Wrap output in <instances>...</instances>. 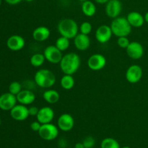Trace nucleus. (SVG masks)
<instances>
[{
	"label": "nucleus",
	"mask_w": 148,
	"mask_h": 148,
	"mask_svg": "<svg viewBox=\"0 0 148 148\" xmlns=\"http://www.w3.org/2000/svg\"><path fill=\"white\" fill-rule=\"evenodd\" d=\"M81 59L79 55L74 52L64 55L59 63L60 69L64 75H73L79 69Z\"/></svg>",
	"instance_id": "obj_1"
},
{
	"label": "nucleus",
	"mask_w": 148,
	"mask_h": 148,
	"mask_svg": "<svg viewBox=\"0 0 148 148\" xmlns=\"http://www.w3.org/2000/svg\"><path fill=\"white\" fill-rule=\"evenodd\" d=\"M34 82L40 88H51L56 83V76L49 69H40L35 74Z\"/></svg>",
	"instance_id": "obj_2"
},
{
	"label": "nucleus",
	"mask_w": 148,
	"mask_h": 148,
	"mask_svg": "<svg viewBox=\"0 0 148 148\" xmlns=\"http://www.w3.org/2000/svg\"><path fill=\"white\" fill-rule=\"evenodd\" d=\"M57 29L61 36L69 39L75 38L79 31V27L77 22L69 18L60 20L58 24Z\"/></svg>",
	"instance_id": "obj_3"
},
{
	"label": "nucleus",
	"mask_w": 148,
	"mask_h": 148,
	"mask_svg": "<svg viewBox=\"0 0 148 148\" xmlns=\"http://www.w3.org/2000/svg\"><path fill=\"white\" fill-rule=\"evenodd\" d=\"M132 26L127 20V17H118L114 19L111 25L113 35L116 37L128 36L132 32Z\"/></svg>",
	"instance_id": "obj_4"
},
{
	"label": "nucleus",
	"mask_w": 148,
	"mask_h": 148,
	"mask_svg": "<svg viewBox=\"0 0 148 148\" xmlns=\"http://www.w3.org/2000/svg\"><path fill=\"white\" fill-rule=\"evenodd\" d=\"M38 133L42 140L46 141H52L56 139L59 135V128L57 126L51 123L41 124V127Z\"/></svg>",
	"instance_id": "obj_5"
},
{
	"label": "nucleus",
	"mask_w": 148,
	"mask_h": 148,
	"mask_svg": "<svg viewBox=\"0 0 148 148\" xmlns=\"http://www.w3.org/2000/svg\"><path fill=\"white\" fill-rule=\"evenodd\" d=\"M43 55H44L46 61H48L49 63L53 64L60 63L61 60L63 57L62 51H61L55 45L47 46L44 49Z\"/></svg>",
	"instance_id": "obj_6"
},
{
	"label": "nucleus",
	"mask_w": 148,
	"mask_h": 148,
	"mask_svg": "<svg viewBox=\"0 0 148 148\" xmlns=\"http://www.w3.org/2000/svg\"><path fill=\"white\" fill-rule=\"evenodd\" d=\"M106 59L101 53L91 55L88 60V66L92 71H100L106 65Z\"/></svg>",
	"instance_id": "obj_7"
},
{
	"label": "nucleus",
	"mask_w": 148,
	"mask_h": 148,
	"mask_svg": "<svg viewBox=\"0 0 148 148\" xmlns=\"http://www.w3.org/2000/svg\"><path fill=\"white\" fill-rule=\"evenodd\" d=\"M143 71L141 66L137 64H132L129 66L126 72V79L130 83L135 84L141 80Z\"/></svg>",
	"instance_id": "obj_8"
},
{
	"label": "nucleus",
	"mask_w": 148,
	"mask_h": 148,
	"mask_svg": "<svg viewBox=\"0 0 148 148\" xmlns=\"http://www.w3.org/2000/svg\"><path fill=\"white\" fill-rule=\"evenodd\" d=\"M106 14L108 17L115 19L119 17L122 11V4L120 0H109L106 5Z\"/></svg>",
	"instance_id": "obj_9"
},
{
	"label": "nucleus",
	"mask_w": 148,
	"mask_h": 148,
	"mask_svg": "<svg viewBox=\"0 0 148 148\" xmlns=\"http://www.w3.org/2000/svg\"><path fill=\"white\" fill-rule=\"evenodd\" d=\"M17 97L16 95L9 92H5L0 95V109L2 111H11L14 106L17 105Z\"/></svg>",
	"instance_id": "obj_10"
},
{
	"label": "nucleus",
	"mask_w": 148,
	"mask_h": 148,
	"mask_svg": "<svg viewBox=\"0 0 148 148\" xmlns=\"http://www.w3.org/2000/svg\"><path fill=\"white\" fill-rule=\"evenodd\" d=\"M112 30L111 26L107 25H102L97 28L95 33V37L97 41L100 43H106L111 40L112 37Z\"/></svg>",
	"instance_id": "obj_11"
},
{
	"label": "nucleus",
	"mask_w": 148,
	"mask_h": 148,
	"mask_svg": "<svg viewBox=\"0 0 148 148\" xmlns=\"http://www.w3.org/2000/svg\"><path fill=\"white\" fill-rule=\"evenodd\" d=\"M127 55L131 59L137 60L141 59L144 55V48L143 45L137 41L130 42L128 47L126 49Z\"/></svg>",
	"instance_id": "obj_12"
},
{
	"label": "nucleus",
	"mask_w": 148,
	"mask_h": 148,
	"mask_svg": "<svg viewBox=\"0 0 148 148\" xmlns=\"http://www.w3.org/2000/svg\"><path fill=\"white\" fill-rule=\"evenodd\" d=\"M57 127L63 132H69L75 127V119L69 114H63L57 120Z\"/></svg>",
	"instance_id": "obj_13"
},
{
	"label": "nucleus",
	"mask_w": 148,
	"mask_h": 148,
	"mask_svg": "<svg viewBox=\"0 0 148 148\" xmlns=\"http://www.w3.org/2000/svg\"><path fill=\"white\" fill-rule=\"evenodd\" d=\"M10 116L14 120L17 121H23L28 118V108L23 104H18L14 106L10 111Z\"/></svg>",
	"instance_id": "obj_14"
},
{
	"label": "nucleus",
	"mask_w": 148,
	"mask_h": 148,
	"mask_svg": "<svg viewBox=\"0 0 148 148\" xmlns=\"http://www.w3.org/2000/svg\"><path fill=\"white\" fill-rule=\"evenodd\" d=\"M54 111L51 107L44 106L39 109L38 113L36 116L37 121L41 124L51 123L54 119Z\"/></svg>",
	"instance_id": "obj_15"
},
{
	"label": "nucleus",
	"mask_w": 148,
	"mask_h": 148,
	"mask_svg": "<svg viewBox=\"0 0 148 148\" xmlns=\"http://www.w3.org/2000/svg\"><path fill=\"white\" fill-rule=\"evenodd\" d=\"M7 46L12 51H19L25 47V40L24 38L19 35H13L7 39Z\"/></svg>",
	"instance_id": "obj_16"
},
{
	"label": "nucleus",
	"mask_w": 148,
	"mask_h": 148,
	"mask_svg": "<svg viewBox=\"0 0 148 148\" xmlns=\"http://www.w3.org/2000/svg\"><path fill=\"white\" fill-rule=\"evenodd\" d=\"M17 102L23 105L27 106L33 103L36 100V95L34 92L30 90H22L17 95Z\"/></svg>",
	"instance_id": "obj_17"
},
{
	"label": "nucleus",
	"mask_w": 148,
	"mask_h": 148,
	"mask_svg": "<svg viewBox=\"0 0 148 148\" xmlns=\"http://www.w3.org/2000/svg\"><path fill=\"white\" fill-rule=\"evenodd\" d=\"M74 44L77 49L81 51H86L90 46V39L88 35L78 33L74 38Z\"/></svg>",
	"instance_id": "obj_18"
},
{
	"label": "nucleus",
	"mask_w": 148,
	"mask_h": 148,
	"mask_svg": "<svg viewBox=\"0 0 148 148\" xmlns=\"http://www.w3.org/2000/svg\"><path fill=\"white\" fill-rule=\"evenodd\" d=\"M127 19L133 27H140L145 23L144 16L141 13L136 11H132L129 13L127 16Z\"/></svg>",
	"instance_id": "obj_19"
},
{
	"label": "nucleus",
	"mask_w": 148,
	"mask_h": 148,
	"mask_svg": "<svg viewBox=\"0 0 148 148\" xmlns=\"http://www.w3.org/2000/svg\"><path fill=\"white\" fill-rule=\"evenodd\" d=\"M50 30L46 26L37 27L33 32V39L38 42H43L46 40L50 37Z\"/></svg>",
	"instance_id": "obj_20"
},
{
	"label": "nucleus",
	"mask_w": 148,
	"mask_h": 148,
	"mask_svg": "<svg viewBox=\"0 0 148 148\" xmlns=\"http://www.w3.org/2000/svg\"><path fill=\"white\" fill-rule=\"evenodd\" d=\"M81 9H82V13L88 17H91L95 15L97 11L96 6L92 1H90V0L83 1Z\"/></svg>",
	"instance_id": "obj_21"
},
{
	"label": "nucleus",
	"mask_w": 148,
	"mask_h": 148,
	"mask_svg": "<svg viewBox=\"0 0 148 148\" xmlns=\"http://www.w3.org/2000/svg\"><path fill=\"white\" fill-rule=\"evenodd\" d=\"M43 98L48 103L55 104L59 101L60 95L56 90L53 89H49L43 93Z\"/></svg>",
	"instance_id": "obj_22"
},
{
	"label": "nucleus",
	"mask_w": 148,
	"mask_h": 148,
	"mask_svg": "<svg viewBox=\"0 0 148 148\" xmlns=\"http://www.w3.org/2000/svg\"><path fill=\"white\" fill-rule=\"evenodd\" d=\"M60 85L63 89L69 90L75 87V80L72 75H64L61 78Z\"/></svg>",
	"instance_id": "obj_23"
},
{
	"label": "nucleus",
	"mask_w": 148,
	"mask_h": 148,
	"mask_svg": "<svg viewBox=\"0 0 148 148\" xmlns=\"http://www.w3.org/2000/svg\"><path fill=\"white\" fill-rule=\"evenodd\" d=\"M46 58H45L43 53H34L30 57V64L34 67H40L44 64Z\"/></svg>",
	"instance_id": "obj_24"
},
{
	"label": "nucleus",
	"mask_w": 148,
	"mask_h": 148,
	"mask_svg": "<svg viewBox=\"0 0 148 148\" xmlns=\"http://www.w3.org/2000/svg\"><path fill=\"white\" fill-rule=\"evenodd\" d=\"M55 46L61 51H64L69 49V46H70V41L69 39L66 37L61 36L60 37L58 38L55 43Z\"/></svg>",
	"instance_id": "obj_25"
},
{
	"label": "nucleus",
	"mask_w": 148,
	"mask_h": 148,
	"mask_svg": "<svg viewBox=\"0 0 148 148\" xmlns=\"http://www.w3.org/2000/svg\"><path fill=\"white\" fill-rule=\"evenodd\" d=\"M101 148H121V146L114 138L106 137L101 141Z\"/></svg>",
	"instance_id": "obj_26"
},
{
	"label": "nucleus",
	"mask_w": 148,
	"mask_h": 148,
	"mask_svg": "<svg viewBox=\"0 0 148 148\" xmlns=\"http://www.w3.org/2000/svg\"><path fill=\"white\" fill-rule=\"evenodd\" d=\"M22 85L19 82L14 81L9 85V92L14 95H17L22 90Z\"/></svg>",
	"instance_id": "obj_27"
},
{
	"label": "nucleus",
	"mask_w": 148,
	"mask_h": 148,
	"mask_svg": "<svg viewBox=\"0 0 148 148\" xmlns=\"http://www.w3.org/2000/svg\"><path fill=\"white\" fill-rule=\"evenodd\" d=\"M79 30L81 33L85 35H88H88L92 32V24L88 23V22H83V23L80 25V27H79Z\"/></svg>",
	"instance_id": "obj_28"
},
{
	"label": "nucleus",
	"mask_w": 148,
	"mask_h": 148,
	"mask_svg": "<svg viewBox=\"0 0 148 148\" xmlns=\"http://www.w3.org/2000/svg\"><path fill=\"white\" fill-rule=\"evenodd\" d=\"M130 41L127 36H123V37H119L117 40V45L121 49H127L130 45Z\"/></svg>",
	"instance_id": "obj_29"
},
{
	"label": "nucleus",
	"mask_w": 148,
	"mask_h": 148,
	"mask_svg": "<svg viewBox=\"0 0 148 148\" xmlns=\"http://www.w3.org/2000/svg\"><path fill=\"white\" fill-rule=\"evenodd\" d=\"M82 143H83L85 148H92L94 147V146H95V140L92 137L88 136V137H85V138L84 139Z\"/></svg>",
	"instance_id": "obj_30"
},
{
	"label": "nucleus",
	"mask_w": 148,
	"mask_h": 148,
	"mask_svg": "<svg viewBox=\"0 0 148 148\" xmlns=\"http://www.w3.org/2000/svg\"><path fill=\"white\" fill-rule=\"evenodd\" d=\"M40 127H41V124L38 121H33V122H32L31 124H30V129H31L32 131L37 132L39 131Z\"/></svg>",
	"instance_id": "obj_31"
},
{
	"label": "nucleus",
	"mask_w": 148,
	"mask_h": 148,
	"mask_svg": "<svg viewBox=\"0 0 148 148\" xmlns=\"http://www.w3.org/2000/svg\"><path fill=\"white\" fill-rule=\"evenodd\" d=\"M28 111L29 115L31 116H36L39 111V108L36 106H31L28 108Z\"/></svg>",
	"instance_id": "obj_32"
},
{
	"label": "nucleus",
	"mask_w": 148,
	"mask_h": 148,
	"mask_svg": "<svg viewBox=\"0 0 148 148\" xmlns=\"http://www.w3.org/2000/svg\"><path fill=\"white\" fill-rule=\"evenodd\" d=\"M4 1L10 5H16L21 2L23 0H4Z\"/></svg>",
	"instance_id": "obj_33"
},
{
	"label": "nucleus",
	"mask_w": 148,
	"mask_h": 148,
	"mask_svg": "<svg viewBox=\"0 0 148 148\" xmlns=\"http://www.w3.org/2000/svg\"><path fill=\"white\" fill-rule=\"evenodd\" d=\"M95 2H97L98 4H106L109 0H94Z\"/></svg>",
	"instance_id": "obj_34"
},
{
	"label": "nucleus",
	"mask_w": 148,
	"mask_h": 148,
	"mask_svg": "<svg viewBox=\"0 0 148 148\" xmlns=\"http://www.w3.org/2000/svg\"><path fill=\"white\" fill-rule=\"evenodd\" d=\"M75 148H85L82 143H77L75 145Z\"/></svg>",
	"instance_id": "obj_35"
},
{
	"label": "nucleus",
	"mask_w": 148,
	"mask_h": 148,
	"mask_svg": "<svg viewBox=\"0 0 148 148\" xmlns=\"http://www.w3.org/2000/svg\"><path fill=\"white\" fill-rule=\"evenodd\" d=\"M144 18H145V22H146V23H148V12H146V14H145Z\"/></svg>",
	"instance_id": "obj_36"
},
{
	"label": "nucleus",
	"mask_w": 148,
	"mask_h": 148,
	"mask_svg": "<svg viewBox=\"0 0 148 148\" xmlns=\"http://www.w3.org/2000/svg\"><path fill=\"white\" fill-rule=\"evenodd\" d=\"M25 1H27V2H32V1H33L34 0H25Z\"/></svg>",
	"instance_id": "obj_37"
},
{
	"label": "nucleus",
	"mask_w": 148,
	"mask_h": 148,
	"mask_svg": "<svg viewBox=\"0 0 148 148\" xmlns=\"http://www.w3.org/2000/svg\"><path fill=\"white\" fill-rule=\"evenodd\" d=\"M121 148H131V147H130V146H124V147H122Z\"/></svg>",
	"instance_id": "obj_38"
},
{
	"label": "nucleus",
	"mask_w": 148,
	"mask_h": 148,
	"mask_svg": "<svg viewBox=\"0 0 148 148\" xmlns=\"http://www.w3.org/2000/svg\"><path fill=\"white\" fill-rule=\"evenodd\" d=\"M78 1H82V2H83V1H87V0H78Z\"/></svg>",
	"instance_id": "obj_39"
},
{
	"label": "nucleus",
	"mask_w": 148,
	"mask_h": 148,
	"mask_svg": "<svg viewBox=\"0 0 148 148\" xmlns=\"http://www.w3.org/2000/svg\"><path fill=\"white\" fill-rule=\"evenodd\" d=\"M1 0H0V7H1Z\"/></svg>",
	"instance_id": "obj_40"
},
{
	"label": "nucleus",
	"mask_w": 148,
	"mask_h": 148,
	"mask_svg": "<svg viewBox=\"0 0 148 148\" xmlns=\"http://www.w3.org/2000/svg\"><path fill=\"white\" fill-rule=\"evenodd\" d=\"M1 119H0V126H1Z\"/></svg>",
	"instance_id": "obj_41"
}]
</instances>
